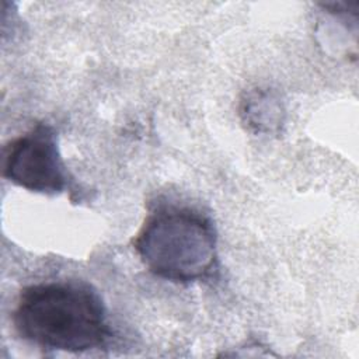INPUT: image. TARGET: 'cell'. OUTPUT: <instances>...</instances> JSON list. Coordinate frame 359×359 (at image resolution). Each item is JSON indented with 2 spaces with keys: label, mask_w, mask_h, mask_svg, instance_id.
I'll return each instance as SVG.
<instances>
[{
  "label": "cell",
  "mask_w": 359,
  "mask_h": 359,
  "mask_svg": "<svg viewBox=\"0 0 359 359\" xmlns=\"http://www.w3.org/2000/svg\"><path fill=\"white\" fill-rule=\"evenodd\" d=\"M132 245L150 273L174 283L206 280L219 266L213 222L189 206L165 203L154 208Z\"/></svg>",
  "instance_id": "2"
},
{
  "label": "cell",
  "mask_w": 359,
  "mask_h": 359,
  "mask_svg": "<svg viewBox=\"0 0 359 359\" xmlns=\"http://www.w3.org/2000/svg\"><path fill=\"white\" fill-rule=\"evenodd\" d=\"M243 125L255 135H276L282 130L286 109L279 93L271 87L247 90L238 107Z\"/></svg>",
  "instance_id": "4"
},
{
  "label": "cell",
  "mask_w": 359,
  "mask_h": 359,
  "mask_svg": "<svg viewBox=\"0 0 359 359\" xmlns=\"http://www.w3.org/2000/svg\"><path fill=\"white\" fill-rule=\"evenodd\" d=\"M11 318L20 338L50 351L87 352L102 348L112 335L102 297L84 280L25 286Z\"/></svg>",
  "instance_id": "1"
},
{
  "label": "cell",
  "mask_w": 359,
  "mask_h": 359,
  "mask_svg": "<svg viewBox=\"0 0 359 359\" xmlns=\"http://www.w3.org/2000/svg\"><path fill=\"white\" fill-rule=\"evenodd\" d=\"M3 177L29 192L56 195L67 188V171L59 150L57 133L38 122L11 139L3 149Z\"/></svg>",
  "instance_id": "3"
}]
</instances>
